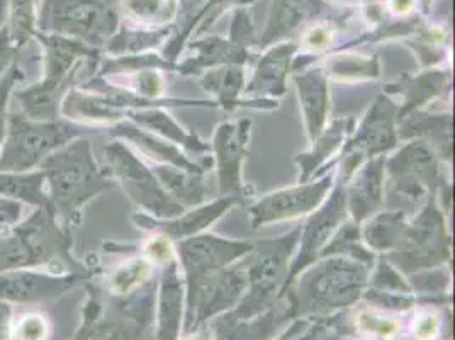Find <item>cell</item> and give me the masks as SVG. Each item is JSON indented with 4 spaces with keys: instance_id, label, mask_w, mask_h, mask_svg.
Listing matches in <instances>:
<instances>
[{
    "instance_id": "cell-1",
    "label": "cell",
    "mask_w": 455,
    "mask_h": 340,
    "mask_svg": "<svg viewBox=\"0 0 455 340\" xmlns=\"http://www.w3.org/2000/svg\"><path fill=\"white\" fill-rule=\"evenodd\" d=\"M39 170L44 174L48 208L67 231L76 223L82 206L108 188V181L95 166L91 143L82 138L52 153Z\"/></svg>"
},
{
    "instance_id": "cell-2",
    "label": "cell",
    "mask_w": 455,
    "mask_h": 340,
    "mask_svg": "<svg viewBox=\"0 0 455 340\" xmlns=\"http://www.w3.org/2000/svg\"><path fill=\"white\" fill-rule=\"evenodd\" d=\"M68 242V231L52 209L35 208L16 227L0 231V272L46 267L53 274H70Z\"/></svg>"
},
{
    "instance_id": "cell-3",
    "label": "cell",
    "mask_w": 455,
    "mask_h": 340,
    "mask_svg": "<svg viewBox=\"0 0 455 340\" xmlns=\"http://www.w3.org/2000/svg\"><path fill=\"white\" fill-rule=\"evenodd\" d=\"M43 46V78L29 87L16 89L12 97L20 104V113L36 121H57L61 102L78 72V60L94 55L80 41L63 35L36 33Z\"/></svg>"
},
{
    "instance_id": "cell-4",
    "label": "cell",
    "mask_w": 455,
    "mask_h": 340,
    "mask_svg": "<svg viewBox=\"0 0 455 340\" xmlns=\"http://www.w3.org/2000/svg\"><path fill=\"white\" fill-rule=\"evenodd\" d=\"M84 134L80 126L67 121H36L20 113H9L7 133L0 149V170L29 172L55 151Z\"/></svg>"
},
{
    "instance_id": "cell-5",
    "label": "cell",
    "mask_w": 455,
    "mask_h": 340,
    "mask_svg": "<svg viewBox=\"0 0 455 340\" xmlns=\"http://www.w3.org/2000/svg\"><path fill=\"white\" fill-rule=\"evenodd\" d=\"M116 20L114 0H44L39 28L100 45L113 35Z\"/></svg>"
},
{
    "instance_id": "cell-6",
    "label": "cell",
    "mask_w": 455,
    "mask_h": 340,
    "mask_svg": "<svg viewBox=\"0 0 455 340\" xmlns=\"http://www.w3.org/2000/svg\"><path fill=\"white\" fill-rule=\"evenodd\" d=\"M76 274H53L38 269L0 272V300L9 303H44L61 296L76 283Z\"/></svg>"
},
{
    "instance_id": "cell-7",
    "label": "cell",
    "mask_w": 455,
    "mask_h": 340,
    "mask_svg": "<svg viewBox=\"0 0 455 340\" xmlns=\"http://www.w3.org/2000/svg\"><path fill=\"white\" fill-rule=\"evenodd\" d=\"M326 182L306 188V190H287L277 196H270L264 203H260L257 208L253 209L257 216L255 223L299 215L306 209L313 208L326 190Z\"/></svg>"
},
{
    "instance_id": "cell-8",
    "label": "cell",
    "mask_w": 455,
    "mask_h": 340,
    "mask_svg": "<svg viewBox=\"0 0 455 340\" xmlns=\"http://www.w3.org/2000/svg\"><path fill=\"white\" fill-rule=\"evenodd\" d=\"M0 196L35 208H46L48 196L43 170L4 172L0 170Z\"/></svg>"
},
{
    "instance_id": "cell-9",
    "label": "cell",
    "mask_w": 455,
    "mask_h": 340,
    "mask_svg": "<svg viewBox=\"0 0 455 340\" xmlns=\"http://www.w3.org/2000/svg\"><path fill=\"white\" fill-rule=\"evenodd\" d=\"M318 0H277L274 5V16L270 20L267 38L281 36L285 31L296 28L309 14L318 11Z\"/></svg>"
},
{
    "instance_id": "cell-10",
    "label": "cell",
    "mask_w": 455,
    "mask_h": 340,
    "mask_svg": "<svg viewBox=\"0 0 455 340\" xmlns=\"http://www.w3.org/2000/svg\"><path fill=\"white\" fill-rule=\"evenodd\" d=\"M9 4V36L14 46L20 50L36 35L35 0H7Z\"/></svg>"
},
{
    "instance_id": "cell-11",
    "label": "cell",
    "mask_w": 455,
    "mask_h": 340,
    "mask_svg": "<svg viewBox=\"0 0 455 340\" xmlns=\"http://www.w3.org/2000/svg\"><path fill=\"white\" fill-rule=\"evenodd\" d=\"M50 336V320L39 312L24 313L20 320L14 321V340H48Z\"/></svg>"
},
{
    "instance_id": "cell-12",
    "label": "cell",
    "mask_w": 455,
    "mask_h": 340,
    "mask_svg": "<svg viewBox=\"0 0 455 340\" xmlns=\"http://www.w3.org/2000/svg\"><path fill=\"white\" fill-rule=\"evenodd\" d=\"M24 78V72L20 70L18 61L7 70V74L0 80V149L7 133V117H9V102L16 91V85Z\"/></svg>"
},
{
    "instance_id": "cell-13",
    "label": "cell",
    "mask_w": 455,
    "mask_h": 340,
    "mask_svg": "<svg viewBox=\"0 0 455 340\" xmlns=\"http://www.w3.org/2000/svg\"><path fill=\"white\" fill-rule=\"evenodd\" d=\"M309 89H304V106L307 111V117L313 121V128L320 126L323 117V106H324V84L322 78H313L309 82Z\"/></svg>"
},
{
    "instance_id": "cell-14",
    "label": "cell",
    "mask_w": 455,
    "mask_h": 340,
    "mask_svg": "<svg viewBox=\"0 0 455 340\" xmlns=\"http://www.w3.org/2000/svg\"><path fill=\"white\" fill-rule=\"evenodd\" d=\"M24 218L26 215L22 203L0 196V231L16 227Z\"/></svg>"
},
{
    "instance_id": "cell-15",
    "label": "cell",
    "mask_w": 455,
    "mask_h": 340,
    "mask_svg": "<svg viewBox=\"0 0 455 340\" xmlns=\"http://www.w3.org/2000/svg\"><path fill=\"white\" fill-rule=\"evenodd\" d=\"M165 5V0H126V9L140 20L156 18Z\"/></svg>"
},
{
    "instance_id": "cell-16",
    "label": "cell",
    "mask_w": 455,
    "mask_h": 340,
    "mask_svg": "<svg viewBox=\"0 0 455 340\" xmlns=\"http://www.w3.org/2000/svg\"><path fill=\"white\" fill-rule=\"evenodd\" d=\"M16 52L18 48L14 46L12 39L9 36L7 26L0 31V80L7 74V70L12 67V63L16 61Z\"/></svg>"
},
{
    "instance_id": "cell-17",
    "label": "cell",
    "mask_w": 455,
    "mask_h": 340,
    "mask_svg": "<svg viewBox=\"0 0 455 340\" xmlns=\"http://www.w3.org/2000/svg\"><path fill=\"white\" fill-rule=\"evenodd\" d=\"M14 306L0 300V340H14Z\"/></svg>"
},
{
    "instance_id": "cell-18",
    "label": "cell",
    "mask_w": 455,
    "mask_h": 340,
    "mask_svg": "<svg viewBox=\"0 0 455 340\" xmlns=\"http://www.w3.org/2000/svg\"><path fill=\"white\" fill-rule=\"evenodd\" d=\"M436 319L434 317H425L418 321L417 334L419 339L428 340L435 336L436 332Z\"/></svg>"
},
{
    "instance_id": "cell-19",
    "label": "cell",
    "mask_w": 455,
    "mask_h": 340,
    "mask_svg": "<svg viewBox=\"0 0 455 340\" xmlns=\"http://www.w3.org/2000/svg\"><path fill=\"white\" fill-rule=\"evenodd\" d=\"M389 2H391L393 11H396V12H406L413 5V0H389Z\"/></svg>"
},
{
    "instance_id": "cell-20",
    "label": "cell",
    "mask_w": 455,
    "mask_h": 340,
    "mask_svg": "<svg viewBox=\"0 0 455 340\" xmlns=\"http://www.w3.org/2000/svg\"><path fill=\"white\" fill-rule=\"evenodd\" d=\"M7 16H9V4L7 0H0V31L5 28Z\"/></svg>"
},
{
    "instance_id": "cell-21",
    "label": "cell",
    "mask_w": 455,
    "mask_h": 340,
    "mask_svg": "<svg viewBox=\"0 0 455 340\" xmlns=\"http://www.w3.org/2000/svg\"><path fill=\"white\" fill-rule=\"evenodd\" d=\"M197 340H201V339H197Z\"/></svg>"
}]
</instances>
